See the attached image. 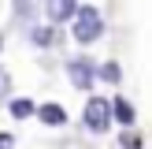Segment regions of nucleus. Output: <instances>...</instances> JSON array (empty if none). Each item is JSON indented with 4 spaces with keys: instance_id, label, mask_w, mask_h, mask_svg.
Here are the masks:
<instances>
[{
    "instance_id": "nucleus-1",
    "label": "nucleus",
    "mask_w": 152,
    "mask_h": 149,
    "mask_svg": "<svg viewBox=\"0 0 152 149\" xmlns=\"http://www.w3.org/2000/svg\"><path fill=\"white\" fill-rule=\"evenodd\" d=\"M71 37L78 45H93V41L104 37V15H100L96 4H82L78 7V15H74V22H71Z\"/></svg>"
},
{
    "instance_id": "nucleus-2",
    "label": "nucleus",
    "mask_w": 152,
    "mask_h": 149,
    "mask_svg": "<svg viewBox=\"0 0 152 149\" xmlns=\"http://www.w3.org/2000/svg\"><path fill=\"white\" fill-rule=\"evenodd\" d=\"M82 123L89 127L93 134H104L111 131V123H115V108H111V97H89L86 108H82Z\"/></svg>"
},
{
    "instance_id": "nucleus-3",
    "label": "nucleus",
    "mask_w": 152,
    "mask_h": 149,
    "mask_svg": "<svg viewBox=\"0 0 152 149\" xmlns=\"http://www.w3.org/2000/svg\"><path fill=\"white\" fill-rule=\"evenodd\" d=\"M67 78H71L74 89H93L100 82V63H93L89 56H74V60H67Z\"/></svg>"
},
{
    "instance_id": "nucleus-4",
    "label": "nucleus",
    "mask_w": 152,
    "mask_h": 149,
    "mask_svg": "<svg viewBox=\"0 0 152 149\" xmlns=\"http://www.w3.org/2000/svg\"><path fill=\"white\" fill-rule=\"evenodd\" d=\"M78 0H45V19L48 22H74V15H78Z\"/></svg>"
},
{
    "instance_id": "nucleus-5",
    "label": "nucleus",
    "mask_w": 152,
    "mask_h": 149,
    "mask_svg": "<svg viewBox=\"0 0 152 149\" xmlns=\"http://www.w3.org/2000/svg\"><path fill=\"white\" fill-rule=\"evenodd\" d=\"M37 119H41L45 127H63L71 116H67V108H63V104H56V101H45V104H37Z\"/></svg>"
},
{
    "instance_id": "nucleus-6",
    "label": "nucleus",
    "mask_w": 152,
    "mask_h": 149,
    "mask_svg": "<svg viewBox=\"0 0 152 149\" xmlns=\"http://www.w3.org/2000/svg\"><path fill=\"white\" fill-rule=\"evenodd\" d=\"M111 108H115V123L123 127V131L137 123V108H134V104L126 101V97H111Z\"/></svg>"
},
{
    "instance_id": "nucleus-7",
    "label": "nucleus",
    "mask_w": 152,
    "mask_h": 149,
    "mask_svg": "<svg viewBox=\"0 0 152 149\" xmlns=\"http://www.w3.org/2000/svg\"><path fill=\"white\" fill-rule=\"evenodd\" d=\"M56 41H59V26H56V22H37V26H34V45L52 49Z\"/></svg>"
},
{
    "instance_id": "nucleus-8",
    "label": "nucleus",
    "mask_w": 152,
    "mask_h": 149,
    "mask_svg": "<svg viewBox=\"0 0 152 149\" xmlns=\"http://www.w3.org/2000/svg\"><path fill=\"white\" fill-rule=\"evenodd\" d=\"M7 116L11 119H30V116H37V104L30 97H11L7 101Z\"/></svg>"
},
{
    "instance_id": "nucleus-9",
    "label": "nucleus",
    "mask_w": 152,
    "mask_h": 149,
    "mask_svg": "<svg viewBox=\"0 0 152 149\" xmlns=\"http://www.w3.org/2000/svg\"><path fill=\"white\" fill-rule=\"evenodd\" d=\"M37 7H45V0H11V11L19 15V19H26V22L37 15Z\"/></svg>"
},
{
    "instance_id": "nucleus-10",
    "label": "nucleus",
    "mask_w": 152,
    "mask_h": 149,
    "mask_svg": "<svg viewBox=\"0 0 152 149\" xmlns=\"http://www.w3.org/2000/svg\"><path fill=\"white\" fill-rule=\"evenodd\" d=\"M100 82H111V86L123 82V67H119V60H104V63H100Z\"/></svg>"
},
{
    "instance_id": "nucleus-11",
    "label": "nucleus",
    "mask_w": 152,
    "mask_h": 149,
    "mask_svg": "<svg viewBox=\"0 0 152 149\" xmlns=\"http://www.w3.org/2000/svg\"><path fill=\"white\" fill-rule=\"evenodd\" d=\"M119 145H123V149H145V138H141L134 127H126V131L119 134Z\"/></svg>"
},
{
    "instance_id": "nucleus-12",
    "label": "nucleus",
    "mask_w": 152,
    "mask_h": 149,
    "mask_svg": "<svg viewBox=\"0 0 152 149\" xmlns=\"http://www.w3.org/2000/svg\"><path fill=\"white\" fill-rule=\"evenodd\" d=\"M0 149H15V134L11 131H0Z\"/></svg>"
},
{
    "instance_id": "nucleus-13",
    "label": "nucleus",
    "mask_w": 152,
    "mask_h": 149,
    "mask_svg": "<svg viewBox=\"0 0 152 149\" xmlns=\"http://www.w3.org/2000/svg\"><path fill=\"white\" fill-rule=\"evenodd\" d=\"M0 45H4V37H0Z\"/></svg>"
}]
</instances>
